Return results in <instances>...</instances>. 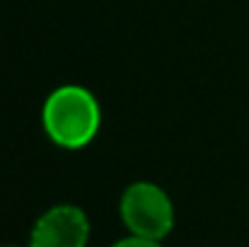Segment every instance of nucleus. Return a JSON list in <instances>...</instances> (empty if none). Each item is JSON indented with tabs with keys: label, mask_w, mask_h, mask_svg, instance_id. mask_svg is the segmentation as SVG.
Returning <instances> with one entry per match:
<instances>
[{
	"label": "nucleus",
	"mask_w": 249,
	"mask_h": 247,
	"mask_svg": "<svg viewBox=\"0 0 249 247\" xmlns=\"http://www.w3.org/2000/svg\"><path fill=\"white\" fill-rule=\"evenodd\" d=\"M87 213L75 204H56L34 221L27 247H87Z\"/></svg>",
	"instance_id": "7ed1b4c3"
},
{
	"label": "nucleus",
	"mask_w": 249,
	"mask_h": 247,
	"mask_svg": "<svg viewBox=\"0 0 249 247\" xmlns=\"http://www.w3.org/2000/svg\"><path fill=\"white\" fill-rule=\"evenodd\" d=\"M119 213L128 235L162 243L174 228V204L165 189L153 182L128 184L121 194Z\"/></svg>",
	"instance_id": "f03ea898"
},
{
	"label": "nucleus",
	"mask_w": 249,
	"mask_h": 247,
	"mask_svg": "<svg viewBox=\"0 0 249 247\" xmlns=\"http://www.w3.org/2000/svg\"><path fill=\"white\" fill-rule=\"evenodd\" d=\"M111 247H165L160 240H148V238H138V235H126L121 240H116Z\"/></svg>",
	"instance_id": "20e7f679"
},
{
	"label": "nucleus",
	"mask_w": 249,
	"mask_h": 247,
	"mask_svg": "<svg viewBox=\"0 0 249 247\" xmlns=\"http://www.w3.org/2000/svg\"><path fill=\"white\" fill-rule=\"evenodd\" d=\"M46 136L66 151H80L94 141L102 126V107L83 85L56 87L41 109Z\"/></svg>",
	"instance_id": "f257e3e1"
},
{
	"label": "nucleus",
	"mask_w": 249,
	"mask_h": 247,
	"mask_svg": "<svg viewBox=\"0 0 249 247\" xmlns=\"http://www.w3.org/2000/svg\"><path fill=\"white\" fill-rule=\"evenodd\" d=\"M0 247H17V245H0Z\"/></svg>",
	"instance_id": "39448f33"
}]
</instances>
